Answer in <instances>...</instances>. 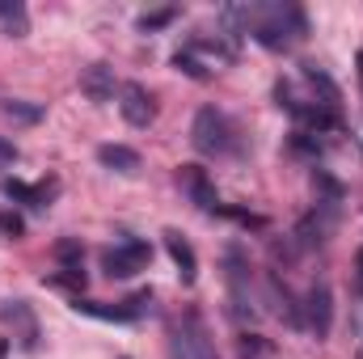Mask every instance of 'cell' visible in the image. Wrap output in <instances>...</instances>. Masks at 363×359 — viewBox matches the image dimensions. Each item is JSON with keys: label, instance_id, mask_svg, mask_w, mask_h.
I'll return each instance as SVG.
<instances>
[{"label": "cell", "instance_id": "obj_10", "mask_svg": "<svg viewBox=\"0 0 363 359\" xmlns=\"http://www.w3.org/2000/svg\"><path fill=\"white\" fill-rule=\"evenodd\" d=\"M118 110H123V118L131 127H148L157 118V106H152V97H148L144 85H123L118 89Z\"/></svg>", "mask_w": 363, "mask_h": 359}, {"label": "cell", "instance_id": "obj_30", "mask_svg": "<svg viewBox=\"0 0 363 359\" xmlns=\"http://www.w3.org/2000/svg\"><path fill=\"white\" fill-rule=\"evenodd\" d=\"M9 355V338H0V359Z\"/></svg>", "mask_w": 363, "mask_h": 359}, {"label": "cell", "instance_id": "obj_26", "mask_svg": "<svg viewBox=\"0 0 363 359\" xmlns=\"http://www.w3.org/2000/svg\"><path fill=\"white\" fill-rule=\"evenodd\" d=\"M0 233H4L9 241L26 237V220H21V211H0Z\"/></svg>", "mask_w": 363, "mask_h": 359}, {"label": "cell", "instance_id": "obj_31", "mask_svg": "<svg viewBox=\"0 0 363 359\" xmlns=\"http://www.w3.org/2000/svg\"><path fill=\"white\" fill-rule=\"evenodd\" d=\"M359 77H363V47H359Z\"/></svg>", "mask_w": 363, "mask_h": 359}, {"label": "cell", "instance_id": "obj_6", "mask_svg": "<svg viewBox=\"0 0 363 359\" xmlns=\"http://www.w3.org/2000/svg\"><path fill=\"white\" fill-rule=\"evenodd\" d=\"M178 186L199 211H207V216H224L228 211L220 203V190H216V182H211V174L203 165H178Z\"/></svg>", "mask_w": 363, "mask_h": 359}, {"label": "cell", "instance_id": "obj_9", "mask_svg": "<svg viewBox=\"0 0 363 359\" xmlns=\"http://www.w3.org/2000/svg\"><path fill=\"white\" fill-rule=\"evenodd\" d=\"M267 300H271L274 317H283L291 330H304V309H300V300H296V292L279 279V270L267 275Z\"/></svg>", "mask_w": 363, "mask_h": 359}, {"label": "cell", "instance_id": "obj_22", "mask_svg": "<svg viewBox=\"0 0 363 359\" xmlns=\"http://www.w3.org/2000/svg\"><path fill=\"white\" fill-rule=\"evenodd\" d=\"M174 17H178V9L169 4V9H152V13H144V17H140L135 26H140L144 34H152V30H165V26H169Z\"/></svg>", "mask_w": 363, "mask_h": 359}, {"label": "cell", "instance_id": "obj_14", "mask_svg": "<svg viewBox=\"0 0 363 359\" xmlns=\"http://www.w3.org/2000/svg\"><path fill=\"white\" fill-rule=\"evenodd\" d=\"M97 161L106 165V170H114V174H140V153L135 148H127V144H101L97 148Z\"/></svg>", "mask_w": 363, "mask_h": 359}, {"label": "cell", "instance_id": "obj_25", "mask_svg": "<svg viewBox=\"0 0 363 359\" xmlns=\"http://www.w3.org/2000/svg\"><path fill=\"white\" fill-rule=\"evenodd\" d=\"M291 148H296V153H304V157H313V161L325 153V148H321V140H317V136H308V131H296V136H291Z\"/></svg>", "mask_w": 363, "mask_h": 359}, {"label": "cell", "instance_id": "obj_19", "mask_svg": "<svg viewBox=\"0 0 363 359\" xmlns=\"http://www.w3.org/2000/svg\"><path fill=\"white\" fill-rule=\"evenodd\" d=\"M313 186L325 194V199H317V203H325V207H338V203H342V194H347V190H342V182L330 178L325 170H313Z\"/></svg>", "mask_w": 363, "mask_h": 359}, {"label": "cell", "instance_id": "obj_11", "mask_svg": "<svg viewBox=\"0 0 363 359\" xmlns=\"http://www.w3.org/2000/svg\"><path fill=\"white\" fill-rule=\"evenodd\" d=\"M165 250H169V258H174V267H178V279L190 287V283L199 279V258H194V245L182 237L178 228H165Z\"/></svg>", "mask_w": 363, "mask_h": 359}, {"label": "cell", "instance_id": "obj_8", "mask_svg": "<svg viewBox=\"0 0 363 359\" xmlns=\"http://www.w3.org/2000/svg\"><path fill=\"white\" fill-rule=\"evenodd\" d=\"M0 321L13 326V338L21 343V351H38V317H34L30 300H4L0 304Z\"/></svg>", "mask_w": 363, "mask_h": 359}, {"label": "cell", "instance_id": "obj_28", "mask_svg": "<svg viewBox=\"0 0 363 359\" xmlns=\"http://www.w3.org/2000/svg\"><path fill=\"white\" fill-rule=\"evenodd\" d=\"M0 161H17V148H13V144H4V140H0Z\"/></svg>", "mask_w": 363, "mask_h": 359}, {"label": "cell", "instance_id": "obj_29", "mask_svg": "<svg viewBox=\"0 0 363 359\" xmlns=\"http://www.w3.org/2000/svg\"><path fill=\"white\" fill-rule=\"evenodd\" d=\"M355 275H359V283H363V245H359V254H355Z\"/></svg>", "mask_w": 363, "mask_h": 359}, {"label": "cell", "instance_id": "obj_27", "mask_svg": "<svg viewBox=\"0 0 363 359\" xmlns=\"http://www.w3.org/2000/svg\"><path fill=\"white\" fill-rule=\"evenodd\" d=\"M262 355H267V343L258 334H245L241 338V359H262Z\"/></svg>", "mask_w": 363, "mask_h": 359}, {"label": "cell", "instance_id": "obj_1", "mask_svg": "<svg viewBox=\"0 0 363 359\" xmlns=\"http://www.w3.org/2000/svg\"><path fill=\"white\" fill-rule=\"evenodd\" d=\"M224 21H241L245 34H254L271 51H283L308 34V21L296 4H233L224 9Z\"/></svg>", "mask_w": 363, "mask_h": 359}, {"label": "cell", "instance_id": "obj_17", "mask_svg": "<svg viewBox=\"0 0 363 359\" xmlns=\"http://www.w3.org/2000/svg\"><path fill=\"white\" fill-rule=\"evenodd\" d=\"M0 21H4V34H9V38H21V34L30 30L21 0H0Z\"/></svg>", "mask_w": 363, "mask_h": 359}, {"label": "cell", "instance_id": "obj_2", "mask_svg": "<svg viewBox=\"0 0 363 359\" xmlns=\"http://www.w3.org/2000/svg\"><path fill=\"white\" fill-rule=\"evenodd\" d=\"M190 144L203 153V157H233L237 153V127L224 110L216 106H203L190 123Z\"/></svg>", "mask_w": 363, "mask_h": 359}, {"label": "cell", "instance_id": "obj_7", "mask_svg": "<svg viewBox=\"0 0 363 359\" xmlns=\"http://www.w3.org/2000/svg\"><path fill=\"white\" fill-rule=\"evenodd\" d=\"M304 326L317 334V343L330 338V326H334V292H330L325 279H317L308 287V296H304Z\"/></svg>", "mask_w": 363, "mask_h": 359}, {"label": "cell", "instance_id": "obj_13", "mask_svg": "<svg viewBox=\"0 0 363 359\" xmlns=\"http://www.w3.org/2000/svg\"><path fill=\"white\" fill-rule=\"evenodd\" d=\"M118 89V81H114V68L110 64H89V68H81V93L89 97V101H110Z\"/></svg>", "mask_w": 363, "mask_h": 359}, {"label": "cell", "instance_id": "obj_24", "mask_svg": "<svg viewBox=\"0 0 363 359\" xmlns=\"http://www.w3.org/2000/svg\"><path fill=\"white\" fill-rule=\"evenodd\" d=\"M43 283H60V287H85V267H60V275H43Z\"/></svg>", "mask_w": 363, "mask_h": 359}, {"label": "cell", "instance_id": "obj_16", "mask_svg": "<svg viewBox=\"0 0 363 359\" xmlns=\"http://www.w3.org/2000/svg\"><path fill=\"white\" fill-rule=\"evenodd\" d=\"M72 313L93 317V321H135V313L127 304H101V300H85V296L72 300Z\"/></svg>", "mask_w": 363, "mask_h": 359}, {"label": "cell", "instance_id": "obj_12", "mask_svg": "<svg viewBox=\"0 0 363 359\" xmlns=\"http://www.w3.org/2000/svg\"><path fill=\"white\" fill-rule=\"evenodd\" d=\"M0 190H4L13 203H21V207H34V211H43V207H51L55 182H47V186H30V182H21V178H4V182H0Z\"/></svg>", "mask_w": 363, "mask_h": 359}, {"label": "cell", "instance_id": "obj_21", "mask_svg": "<svg viewBox=\"0 0 363 359\" xmlns=\"http://www.w3.org/2000/svg\"><path fill=\"white\" fill-rule=\"evenodd\" d=\"M55 258H60V267H81V263H85L81 237H60V241H55Z\"/></svg>", "mask_w": 363, "mask_h": 359}, {"label": "cell", "instance_id": "obj_4", "mask_svg": "<svg viewBox=\"0 0 363 359\" xmlns=\"http://www.w3.org/2000/svg\"><path fill=\"white\" fill-rule=\"evenodd\" d=\"M169 359H220L199 313H186L178 326L169 330Z\"/></svg>", "mask_w": 363, "mask_h": 359}, {"label": "cell", "instance_id": "obj_15", "mask_svg": "<svg viewBox=\"0 0 363 359\" xmlns=\"http://www.w3.org/2000/svg\"><path fill=\"white\" fill-rule=\"evenodd\" d=\"M330 224H334V216L308 211V216L296 224V245H300V250H317V245H325V233H330Z\"/></svg>", "mask_w": 363, "mask_h": 359}, {"label": "cell", "instance_id": "obj_23", "mask_svg": "<svg viewBox=\"0 0 363 359\" xmlns=\"http://www.w3.org/2000/svg\"><path fill=\"white\" fill-rule=\"evenodd\" d=\"M174 68H178V72H186L190 81H207V77H211V72H207V64H199L190 51H178V55H174Z\"/></svg>", "mask_w": 363, "mask_h": 359}, {"label": "cell", "instance_id": "obj_3", "mask_svg": "<svg viewBox=\"0 0 363 359\" xmlns=\"http://www.w3.org/2000/svg\"><path fill=\"white\" fill-rule=\"evenodd\" d=\"M224 267H228V309L237 321H258V296H254V279H250V263L241 258L237 245L224 250Z\"/></svg>", "mask_w": 363, "mask_h": 359}, {"label": "cell", "instance_id": "obj_20", "mask_svg": "<svg viewBox=\"0 0 363 359\" xmlns=\"http://www.w3.org/2000/svg\"><path fill=\"white\" fill-rule=\"evenodd\" d=\"M0 110H4L13 123H38V118H43V106H34V101H17V97L0 101Z\"/></svg>", "mask_w": 363, "mask_h": 359}, {"label": "cell", "instance_id": "obj_18", "mask_svg": "<svg viewBox=\"0 0 363 359\" xmlns=\"http://www.w3.org/2000/svg\"><path fill=\"white\" fill-rule=\"evenodd\" d=\"M304 81L321 93V106H330V110L338 106V85H334V81H330V77H325L317 64H304Z\"/></svg>", "mask_w": 363, "mask_h": 359}, {"label": "cell", "instance_id": "obj_5", "mask_svg": "<svg viewBox=\"0 0 363 359\" xmlns=\"http://www.w3.org/2000/svg\"><path fill=\"white\" fill-rule=\"evenodd\" d=\"M152 263V245L148 241H135V237H123L118 245H106L101 250V270L110 279H131Z\"/></svg>", "mask_w": 363, "mask_h": 359}]
</instances>
